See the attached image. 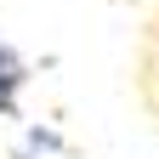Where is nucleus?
<instances>
[{"label":"nucleus","instance_id":"nucleus-1","mask_svg":"<svg viewBox=\"0 0 159 159\" xmlns=\"http://www.w3.org/2000/svg\"><path fill=\"white\" fill-rule=\"evenodd\" d=\"M23 80H29L23 57H17L11 46H0V119L17 114V91H23Z\"/></svg>","mask_w":159,"mask_h":159}]
</instances>
